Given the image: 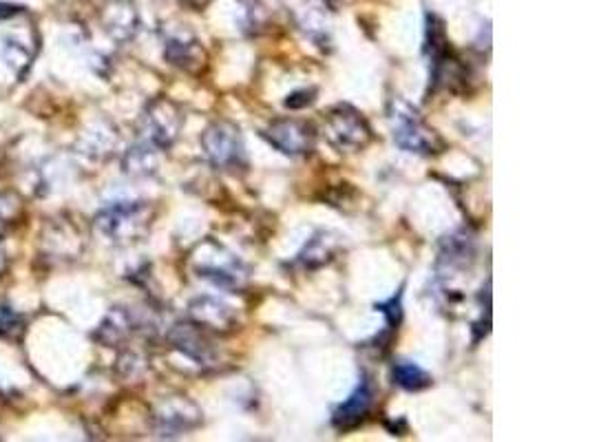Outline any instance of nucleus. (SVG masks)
Returning a JSON list of instances; mask_svg holds the SVG:
<instances>
[{
  "mask_svg": "<svg viewBox=\"0 0 590 442\" xmlns=\"http://www.w3.org/2000/svg\"><path fill=\"white\" fill-rule=\"evenodd\" d=\"M155 208L149 202H111L93 219L98 233L111 244L129 246L149 235Z\"/></svg>",
  "mask_w": 590,
  "mask_h": 442,
  "instance_id": "1",
  "label": "nucleus"
},
{
  "mask_svg": "<svg viewBox=\"0 0 590 442\" xmlns=\"http://www.w3.org/2000/svg\"><path fill=\"white\" fill-rule=\"evenodd\" d=\"M188 263L199 279H206L224 290H241L250 279L246 263L215 239H204L202 244H197Z\"/></svg>",
  "mask_w": 590,
  "mask_h": 442,
  "instance_id": "2",
  "label": "nucleus"
},
{
  "mask_svg": "<svg viewBox=\"0 0 590 442\" xmlns=\"http://www.w3.org/2000/svg\"><path fill=\"white\" fill-rule=\"evenodd\" d=\"M389 120H392L394 142L398 149L416 155H438L447 149V142L442 140V135L436 129H431L429 124H425L418 111L405 100H392Z\"/></svg>",
  "mask_w": 590,
  "mask_h": 442,
  "instance_id": "3",
  "label": "nucleus"
},
{
  "mask_svg": "<svg viewBox=\"0 0 590 442\" xmlns=\"http://www.w3.org/2000/svg\"><path fill=\"white\" fill-rule=\"evenodd\" d=\"M323 135L334 151L347 155L367 149L374 140L370 122L352 104H336L325 113Z\"/></svg>",
  "mask_w": 590,
  "mask_h": 442,
  "instance_id": "4",
  "label": "nucleus"
},
{
  "mask_svg": "<svg viewBox=\"0 0 590 442\" xmlns=\"http://www.w3.org/2000/svg\"><path fill=\"white\" fill-rule=\"evenodd\" d=\"M199 142H202L208 162L215 168L235 171V168L246 166V149L237 124L228 120H215L206 126Z\"/></svg>",
  "mask_w": 590,
  "mask_h": 442,
  "instance_id": "5",
  "label": "nucleus"
},
{
  "mask_svg": "<svg viewBox=\"0 0 590 442\" xmlns=\"http://www.w3.org/2000/svg\"><path fill=\"white\" fill-rule=\"evenodd\" d=\"M184 126V113L179 104L168 98H155L146 104L142 115L144 142L153 144L155 149L166 151L177 142Z\"/></svg>",
  "mask_w": 590,
  "mask_h": 442,
  "instance_id": "6",
  "label": "nucleus"
},
{
  "mask_svg": "<svg viewBox=\"0 0 590 442\" xmlns=\"http://www.w3.org/2000/svg\"><path fill=\"white\" fill-rule=\"evenodd\" d=\"M204 414L197 403L186 396H171L153 412V429L160 438H177L202 425Z\"/></svg>",
  "mask_w": 590,
  "mask_h": 442,
  "instance_id": "7",
  "label": "nucleus"
},
{
  "mask_svg": "<svg viewBox=\"0 0 590 442\" xmlns=\"http://www.w3.org/2000/svg\"><path fill=\"white\" fill-rule=\"evenodd\" d=\"M261 135L268 140L270 146H275L279 153L290 157L310 155L316 146L314 124L299 118H281L270 122Z\"/></svg>",
  "mask_w": 590,
  "mask_h": 442,
  "instance_id": "8",
  "label": "nucleus"
},
{
  "mask_svg": "<svg viewBox=\"0 0 590 442\" xmlns=\"http://www.w3.org/2000/svg\"><path fill=\"white\" fill-rule=\"evenodd\" d=\"M188 321L213 334H230L237 330V312L217 297H197L188 305Z\"/></svg>",
  "mask_w": 590,
  "mask_h": 442,
  "instance_id": "9",
  "label": "nucleus"
},
{
  "mask_svg": "<svg viewBox=\"0 0 590 442\" xmlns=\"http://www.w3.org/2000/svg\"><path fill=\"white\" fill-rule=\"evenodd\" d=\"M42 252L49 259L56 261H71L82 255L84 239L76 224L65 219H51L49 224L42 230Z\"/></svg>",
  "mask_w": 590,
  "mask_h": 442,
  "instance_id": "10",
  "label": "nucleus"
},
{
  "mask_svg": "<svg viewBox=\"0 0 590 442\" xmlns=\"http://www.w3.org/2000/svg\"><path fill=\"white\" fill-rule=\"evenodd\" d=\"M372 407H374V385L370 378L363 374L361 378H358V385L354 387L350 398L334 407L332 412L334 429L341 431V434L343 431L356 429L367 418V414L372 412Z\"/></svg>",
  "mask_w": 590,
  "mask_h": 442,
  "instance_id": "11",
  "label": "nucleus"
},
{
  "mask_svg": "<svg viewBox=\"0 0 590 442\" xmlns=\"http://www.w3.org/2000/svg\"><path fill=\"white\" fill-rule=\"evenodd\" d=\"M168 343L197 365H213L217 359L215 347L208 341L206 330L197 328L191 321L173 325L171 332H168Z\"/></svg>",
  "mask_w": 590,
  "mask_h": 442,
  "instance_id": "12",
  "label": "nucleus"
},
{
  "mask_svg": "<svg viewBox=\"0 0 590 442\" xmlns=\"http://www.w3.org/2000/svg\"><path fill=\"white\" fill-rule=\"evenodd\" d=\"M164 58L171 62L173 67L199 73L208 65V54L193 34L179 31V34H171L164 40Z\"/></svg>",
  "mask_w": 590,
  "mask_h": 442,
  "instance_id": "13",
  "label": "nucleus"
},
{
  "mask_svg": "<svg viewBox=\"0 0 590 442\" xmlns=\"http://www.w3.org/2000/svg\"><path fill=\"white\" fill-rule=\"evenodd\" d=\"M135 330H138V319L129 308H111L98 325V330L93 332V339L100 345L120 347L131 339Z\"/></svg>",
  "mask_w": 590,
  "mask_h": 442,
  "instance_id": "14",
  "label": "nucleus"
},
{
  "mask_svg": "<svg viewBox=\"0 0 590 442\" xmlns=\"http://www.w3.org/2000/svg\"><path fill=\"white\" fill-rule=\"evenodd\" d=\"M341 241L330 230H319L297 255V263L305 270H319L328 266L339 255Z\"/></svg>",
  "mask_w": 590,
  "mask_h": 442,
  "instance_id": "15",
  "label": "nucleus"
},
{
  "mask_svg": "<svg viewBox=\"0 0 590 442\" xmlns=\"http://www.w3.org/2000/svg\"><path fill=\"white\" fill-rule=\"evenodd\" d=\"M104 27L113 38L129 40L138 31V14L126 0H111L109 7H104Z\"/></svg>",
  "mask_w": 590,
  "mask_h": 442,
  "instance_id": "16",
  "label": "nucleus"
},
{
  "mask_svg": "<svg viewBox=\"0 0 590 442\" xmlns=\"http://www.w3.org/2000/svg\"><path fill=\"white\" fill-rule=\"evenodd\" d=\"M392 378L398 387L405 389V392H423V389L431 387V383H434V378H431L427 370H423L418 363L405 359L394 363Z\"/></svg>",
  "mask_w": 590,
  "mask_h": 442,
  "instance_id": "17",
  "label": "nucleus"
},
{
  "mask_svg": "<svg viewBox=\"0 0 590 442\" xmlns=\"http://www.w3.org/2000/svg\"><path fill=\"white\" fill-rule=\"evenodd\" d=\"M155 151H160V149H155V146L149 142L133 146V149H129L124 155V162H122L124 173L135 175V177H140V175L144 177V175L155 173V166H157Z\"/></svg>",
  "mask_w": 590,
  "mask_h": 442,
  "instance_id": "18",
  "label": "nucleus"
},
{
  "mask_svg": "<svg viewBox=\"0 0 590 442\" xmlns=\"http://www.w3.org/2000/svg\"><path fill=\"white\" fill-rule=\"evenodd\" d=\"M25 204L23 197L12 191H0V235L12 233L14 228L23 224Z\"/></svg>",
  "mask_w": 590,
  "mask_h": 442,
  "instance_id": "19",
  "label": "nucleus"
},
{
  "mask_svg": "<svg viewBox=\"0 0 590 442\" xmlns=\"http://www.w3.org/2000/svg\"><path fill=\"white\" fill-rule=\"evenodd\" d=\"M27 332V321L20 312H16L9 305H0V339L18 343L23 341Z\"/></svg>",
  "mask_w": 590,
  "mask_h": 442,
  "instance_id": "20",
  "label": "nucleus"
},
{
  "mask_svg": "<svg viewBox=\"0 0 590 442\" xmlns=\"http://www.w3.org/2000/svg\"><path fill=\"white\" fill-rule=\"evenodd\" d=\"M3 56L7 60V65L14 69L16 76L23 78L27 73V69H29V65H31V58H34V51L27 49L20 40L9 38L5 49H3Z\"/></svg>",
  "mask_w": 590,
  "mask_h": 442,
  "instance_id": "21",
  "label": "nucleus"
},
{
  "mask_svg": "<svg viewBox=\"0 0 590 442\" xmlns=\"http://www.w3.org/2000/svg\"><path fill=\"white\" fill-rule=\"evenodd\" d=\"M376 310L385 317V328H387L385 334L392 336L398 330L400 321H403V288H400L394 297H389L387 301L376 303Z\"/></svg>",
  "mask_w": 590,
  "mask_h": 442,
  "instance_id": "22",
  "label": "nucleus"
},
{
  "mask_svg": "<svg viewBox=\"0 0 590 442\" xmlns=\"http://www.w3.org/2000/svg\"><path fill=\"white\" fill-rule=\"evenodd\" d=\"M316 96H319V91H316L314 87H310V89H301V91H294V93H290V96L286 98V109H305V107H310V104H314L316 102Z\"/></svg>",
  "mask_w": 590,
  "mask_h": 442,
  "instance_id": "23",
  "label": "nucleus"
},
{
  "mask_svg": "<svg viewBox=\"0 0 590 442\" xmlns=\"http://www.w3.org/2000/svg\"><path fill=\"white\" fill-rule=\"evenodd\" d=\"M20 12H23V7L18 5H9V3H0V20H9L18 16Z\"/></svg>",
  "mask_w": 590,
  "mask_h": 442,
  "instance_id": "24",
  "label": "nucleus"
},
{
  "mask_svg": "<svg viewBox=\"0 0 590 442\" xmlns=\"http://www.w3.org/2000/svg\"><path fill=\"white\" fill-rule=\"evenodd\" d=\"M210 3V0H182V5H186L193 12H202V9Z\"/></svg>",
  "mask_w": 590,
  "mask_h": 442,
  "instance_id": "25",
  "label": "nucleus"
},
{
  "mask_svg": "<svg viewBox=\"0 0 590 442\" xmlns=\"http://www.w3.org/2000/svg\"><path fill=\"white\" fill-rule=\"evenodd\" d=\"M7 268H9V259H7V255H5V250L0 248V277L5 275Z\"/></svg>",
  "mask_w": 590,
  "mask_h": 442,
  "instance_id": "26",
  "label": "nucleus"
},
{
  "mask_svg": "<svg viewBox=\"0 0 590 442\" xmlns=\"http://www.w3.org/2000/svg\"><path fill=\"white\" fill-rule=\"evenodd\" d=\"M0 401H3V389H0Z\"/></svg>",
  "mask_w": 590,
  "mask_h": 442,
  "instance_id": "27",
  "label": "nucleus"
}]
</instances>
